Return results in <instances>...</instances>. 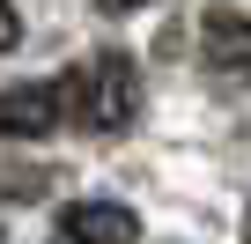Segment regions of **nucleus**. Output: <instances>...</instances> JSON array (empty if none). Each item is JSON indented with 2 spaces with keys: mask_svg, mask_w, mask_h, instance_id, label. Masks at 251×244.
<instances>
[{
  "mask_svg": "<svg viewBox=\"0 0 251 244\" xmlns=\"http://www.w3.org/2000/svg\"><path fill=\"white\" fill-rule=\"evenodd\" d=\"M59 244H81V237H67V229H59Z\"/></svg>",
  "mask_w": 251,
  "mask_h": 244,
  "instance_id": "6e6552de",
  "label": "nucleus"
},
{
  "mask_svg": "<svg viewBox=\"0 0 251 244\" xmlns=\"http://www.w3.org/2000/svg\"><path fill=\"white\" fill-rule=\"evenodd\" d=\"M23 45V15H15V0H0V52H15Z\"/></svg>",
  "mask_w": 251,
  "mask_h": 244,
  "instance_id": "39448f33",
  "label": "nucleus"
},
{
  "mask_svg": "<svg viewBox=\"0 0 251 244\" xmlns=\"http://www.w3.org/2000/svg\"><path fill=\"white\" fill-rule=\"evenodd\" d=\"M244 244H251V207H244Z\"/></svg>",
  "mask_w": 251,
  "mask_h": 244,
  "instance_id": "0eeeda50",
  "label": "nucleus"
},
{
  "mask_svg": "<svg viewBox=\"0 0 251 244\" xmlns=\"http://www.w3.org/2000/svg\"><path fill=\"white\" fill-rule=\"evenodd\" d=\"M200 52H207V67H222V74H251V23L229 15V8H214V15L200 23Z\"/></svg>",
  "mask_w": 251,
  "mask_h": 244,
  "instance_id": "20e7f679",
  "label": "nucleus"
},
{
  "mask_svg": "<svg viewBox=\"0 0 251 244\" xmlns=\"http://www.w3.org/2000/svg\"><path fill=\"white\" fill-rule=\"evenodd\" d=\"M0 244H8V222H0Z\"/></svg>",
  "mask_w": 251,
  "mask_h": 244,
  "instance_id": "1a4fd4ad",
  "label": "nucleus"
},
{
  "mask_svg": "<svg viewBox=\"0 0 251 244\" xmlns=\"http://www.w3.org/2000/svg\"><path fill=\"white\" fill-rule=\"evenodd\" d=\"M103 8H111V15H118V8H141V0H103Z\"/></svg>",
  "mask_w": 251,
  "mask_h": 244,
  "instance_id": "423d86ee",
  "label": "nucleus"
},
{
  "mask_svg": "<svg viewBox=\"0 0 251 244\" xmlns=\"http://www.w3.org/2000/svg\"><path fill=\"white\" fill-rule=\"evenodd\" d=\"M74 104H81V118H89L96 134H126L133 111H141V74H133V59H126V52L89 59V74L74 81Z\"/></svg>",
  "mask_w": 251,
  "mask_h": 244,
  "instance_id": "f257e3e1",
  "label": "nucleus"
},
{
  "mask_svg": "<svg viewBox=\"0 0 251 244\" xmlns=\"http://www.w3.org/2000/svg\"><path fill=\"white\" fill-rule=\"evenodd\" d=\"M59 229L81 237V244H141V215L118 207V200H74L59 215Z\"/></svg>",
  "mask_w": 251,
  "mask_h": 244,
  "instance_id": "7ed1b4c3",
  "label": "nucleus"
},
{
  "mask_svg": "<svg viewBox=\"0 0 251 244\" xmlns=\"http://www.w3.org/2000/svg\"><path fill=\"white\" fill-rule=\"evenodd\" d=\"M74 104V81H23V89H0V141H37L52 134Z\"/></svg>",
  "mask_w": 251,
  "mask_h": 244,
  "instance_id": "f03ea898",
  "label": "nucleus"
}]
</instances>
